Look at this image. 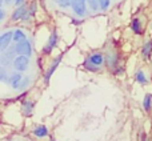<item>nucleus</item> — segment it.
I'll return each mask as SVG.
<instances>
[{
	"label": "nucleus",
	"mask_w": 152,
	"mask_h": 141,
	"mask_svg": "<svg viewBox=\"0 0 152 141\" xmlns=\"http://www.w3.org/2000/svg\"><path fill=\"white\" fill-rule=\"evenodd\" d=\"M103 65H104V53L102 52L91 53L83 63V67L89 72H99Z\"/></svg>",
	"instance_id": "f257e3e1"
},
{
	"label": "nucleus",
	"mask_w": 152,
	"mask_h": 141,
	"mask_svg": "<svg viewBox=\"0 0 152 141\" xmlns=\"http://www.w3.org/2000/svg\"><path fill=\"white\" fill-rule=\"evenodd\" d=\"M16 56H18V53H16L15 45H10V47L3 51L1 55H0V64H1L3 67H10L11 64L13 63Z\"/></svg>",
	"instance_id": "f03ea898"
},
{
	"label": "nucleus",
	"mask_w": 152,
	"mask_h": 141,
	"mask_svg": "<svg viewBox=\"0 0 152 141\" xmlns=\"http://www.w3.org/2000/svg\"><path fill=\"white\" fill-rule=\"evenodd\" d=\"M120 60H119V55L115 51H108L104 55V64L108 67V69H111L113 72L119 65H120Z\"/></svg>",
	"instance_id": "7ed1b4c3"
},
{
	"label": "nucleus",
	"mask_w": 152,
	"mask_h": 141,
	"mask_svg": "<svg viewBox=\"0 0 152 141\" xmlns=\"http://www.w3.org/2000/svg\"><path fill=\"white\" fill-rule=\"evenodd\" d=\"M16 53L18 55H24V56H32V44L28 39H24L21 41H18L15 44Z\"/></svg>",
	"instance_id": "20e7f679"
},
{
	"label": "nucleus",
	"mask_w": 152,
	"mask_h": 141,
	"mask_svg": "<svg viewBox=\"0 0 152 141\" xmlns=\"http://www.w3.org/2000/svg\"><path fill=\"white\" fill-rule=\"evenodd\" d=\"M13 68H15L18 72H26L29 67V56H24V55H18L15 57L12 63Z\"/></svg>",
	"instance_id": "39448f33"
},
{
	"label": "nucleus",
	"mask_w": 152,
	"mask_h": 141,
	"mask_svg": "<svg viewBox=\"0 0 152 141\" xmlns=\"http://www.w3.org/2000/svg\"><path fill=\"white\" fill-rule=\"evenodd\" d=\"M58 43H59L58 31H56V29H53V31L51 32L50 37H48L47 43H45V45L43 47V53H44V55H50V53L53 51V48L58 45Z\"/></svg>",
	"instance_id": "423d86ee"
},
{
	"label": "nucleus",
	"mask_w": 152,
	"mask_h": 141,
	"mask_svg": "<svg viewBox=\"0 0 152 141\" xmlns=\"http://www.w3.org/2000/svg\"><path fill=\"white\" fill-rule=\"evenodd\" d=\"M71 8L76 16L84 17L87 15V0H71Z\"/></svg>",
	"instance_id": "0eeeda50"
},
{
	"label": "nucleus",
	"mask_w": 152,
	"mask_h": 141,
	"mask_svg": "<svg viewBox=\"0 0 152 141\" xmlns=\"http://www.w3.org/2000/svg\"><path fill=\"white\" fill-rule=\"evenodd\" d=\"M61 59H63V55H59L58 57H55V59H53V60H52V63H51V65L48 67V69L45 70V73H44V83H45V84H48V83H50L51 77H52V75H53V73H55L56 68H58V67H59V64H60Z\"/></svg>",
	"instance_id": "6e6552de"
},
{
	"label": "nucleus",
	"mask_w": 152,
	"mask_h": 141,
	"mask_svg": "<svg viewBox=\"0 0 152 141\" xmlns=\"http://www.w3.org/2000/svg\"><path fill=\"white\" fill-rule=\"evenodd\" d=\"M27 12H28V7H27L26 4L19 5V7H16L15 9H13L12 15H11V20L12 21H19V20L23 21L24 17H26V15H27Z\"/></svg>",
	"instance_id": "1a4fd4ad"
},
{
	"label": "nucleus",
	"mask_w": 152,
	"mask_h": 141,
	"mask_svg": "<svg viewBox=\"0 0 152 141\" xmlns=\"http://www.w3.org/2000/svg\"><path fill=\"white\" fill-rule=\"evenodd\" d=\"M24 76H23V73L21 72H13V73H11L10 76L7 77V80H5V83L8 84V85H11L13 89H18L19 88V85H20V81H21V78H23Z\"/></svg>",
	"instance_id": "9d476101"
},
{
	"label": "nucleus",
	"mask_w": 152,
	"mask_h": 141,
	"mask_svg": "<svg viewBox=\"0 0 152 141\" xmlns=\"http://www.w3.org/2000/svg\"><path fill=\"white\" fill-rule=\"evenodd\" d=\"M12 36H13V31H7L0 36V52H3V51L7 49V48L11 45Z\"/></svg>",
	"instance_id": "9b49d317"
},
{
	"label": "nucleus",
	"mask_w": 152,
	"mask_h": 141,
	"mask_svg": "<svg viewBox=\"0 0 152 141\" xmlns=\"http://www.w3.org/2000/svg\"><path fill=\"white\" fill-rule=\"evenodd\" d=\"M129 28L132 29V32L136 35H143V24L142 21H140L139 17H134L131 20V24H129Z\"/></svg>",
	"instance_id": "f8f14e48"
},
{
	"label": "nucleus",
	"mask_w": 152,
	"mask_h": 141,
	"mask_svg": "<svg viewBox=\"0 0 152 141\" xmlns=\"http://www.w3.org/2000/svg\"><path fill=\"white\" fill-rule=\"evenodd\" d=\"M32 110H34V101H29V100H24L21 102V112L24 116H31Z\"/></svg>",
	"instance_id": "ddd939ff"
},
{
	"label": "nucleus",
	"mask_w": 152,
	"mask_h": 141,
	"mask_svg": "<svg viewBox=\"0 0 152 141\" xmlns=\"http://www.w3.org/2000/svg\"><path fill=\"white\" fill-rule=\"evenodd\" d=\"M142 55L144 59H150L152 55V40H148L144 45H143V49H142Z\"/></svg>",
	"instance_id": "4468645a"
},
{
	"label": "nucleus",
	"mask_w": 152,
	"mask_h": 141,
	"mask_svg": "<svg viewBox=\"0 0 152 141\" xmlns=\"http://www.w3.org/2000/svg\"><path fill=\"white\" fill-rule=\"evenodd\" d=\"M135 80H136L140 85H147L148 84V78L143 70H137V72L135 73Z\"/></svg>",
	"instance_id": "2eb2a0df"
},
{
	"label": "nucleus",
	"mask_w": 152,
	"mask_h": 141,
	"mask_svg": "<svg viewBox=\"0 0 152 141\" xmlns=\"http://www.w3.org/2000/svg\"><path fill=\"white\" fill-rule=\"evenodd\" d=\"M34 134L36 137H45L48 134V129H47V126L45 125H39V126H36V128L34 129Z\"/></svg>",
	"instance_id": "dca6fc26"
},
{
	"label": "nucleus",
	"mask_w": 152,
	"mask_h": 141,
	"mask_svg": "<svg viewBox=\"0 0 152 141\" xmlns=\"http://www.w3.org/2000/svg\"><path fill=\"white\" fill-rule=\"evenodd\" d=\"M27 39L26 33H24V31H21V29H15L13 31V36H12V41L18 43V41H21V40Z\"/></svg>",
	"instance_id": "f3484780"
},
{
	"label": "nucleus",
	"mask_w": 152,
	"mask_h": 141,
	"mask_svg": "<svg viewBox=\"0 0 152 141\" xmlns=\"http://www.w3.org/2000/svg\"><path fill=\"white\" fill-rule=\"evenodd\" d=\"M143 108H144L147 112H150L152 108V93H147L144 96V100H143Z\"/></svg>",
	"instance_id": "a211bd4d"
},
{
	"label": "nucleus",
	"mask_w": 152,
	"mask_h": 141,
	"mask_svg": "<svg viewBox=\"0 0 152 141\" xmlns=\"http://www.w3.org/2000/svg\"><path fill=\"white\" fill-rule=\"evenodd\" d=\"M87 4H88L89 9H91L92 12H97V11H100L99 0H87Z\"/></svg>",
	"instance_id": "6ab92c4d"
},
{
	"label": "nucleus",
	"mask_w": 152,
	"mask_h": 141,
	"mask_svg": "<svg viewBox=\"0 0 152 141\" xmlns=\"http://www.w3.org/2000/svg\"><path fill=\"white\" fill-rule=\"evenodd\" d=\"M29 84H31V78H29L28 76L23 77L21 78V81H20V85H19L18 91H24V89H27L29 86Z\"/></svg>",
	"instance_id": "aec40b11"
},
{
	"label": "nucleus",
	"mask_w": 152,
	"mask_h": 141,
	"mask_svg": "<svg viewBox=\"0 0 152 141\" xmlns=\"http://www.w3.org/2000/svg\"><path fill=\"white\" fill-rule=\"evenodd\" d=\"M100 11H107L111 5V0H99Z\"/></svg>",
	"instance_id": "412c9836"
},
{
	"label": "nucleus",
	"mask_w": 152,
	"mask_h": 141,
	"mask_svg": "<svg viewBox=\"0 0 152 141\" xmlns=\"http://www.w3.org/2000/svg\"><path fill=\"white\" fill-rule=\"evenodd\" d=\"M56 4L60 8H68L71 7V0H56Z\"/></svg>",
	"instance_id": "4be33fe9"
},
{
	"label": "nucleus",
	"mask_w": 152,
	"mask_h": 141,
	"mask_svg": "<svg viewBox=\"0 0 152 141\" xmlns=\"http://www.w3.org/2000/svg\"><path fill=\"white\" fill-rule=\"evenodd\" d=\"M7 80V70H5V67H3L0 64V81H5Z\"/></svg>",
	"instance_id": "5701e85b"
},
{
	"label": "nucleus",
	"mask_w": 152,
	"mask_h": 141,
	"mask_svg": "<svg viewBox=\"0 0 152 141\" xmlns=\"http://www.w3.org/2000/svg\"><path fill=\"white\" fill-rule=\"evenodd\" d=\"M4 17H5V11L3 8H0V21L4 20Z\"/></svg>",
	"instance_id": "b1692460"
},
{
	"label": "nucleus",
	"mask_w": 152,
	"mask_h": 141,
	"mask_svg": "<svg viewBox=\"0 0 152 141\" xmlns=\"http://www.w3.org/2000/svg\"><path fill=\"white\" fill-rule=\"evenodd\" d=\"M24 1H26V0H15V5L16 7H19V5H21V4H24Z\"/></svg>",
	"instance_id": "393cba45"
},
{
	"label": "nucleus",
	"mask_w": 152,
	"mask_h": 141,
	"mask_svg": "<svg viewBox=\"0 0 152 141\" xmlns=\"http://www.w3.org/2000/svg\"><path fill=\"white\" fill-rule=\"evenodd\" d=\"M142 141H150V140L147 139V136H145V133H143V134H142Z\"/></svg>",
	"instance_id": "a878e982"
},
{
	"label": "nucleus",
	"mask_w": 152,
	"mask_h": 141,
	"mask_svg": "<svg viewBox=\"0 0 152 141\" xmlns=\"http://www.w3.org/2000/svg\"><path fill=\"white\" fill-rule=\"evenodd\" d=\"M13 1H15V0H4L5 4H11V3H13Z\"/></svg>",
	"instance_id": "bb28decb"
},
{
	"label": "nucleus",
	"mask_w": 152,
	"mask_h": 141,
	"mask_svg": "<svg viewBox=\"0 0 152 141\" xmlns=\"http://www.w3.org/2000/svg\"><path fill=\"white\" fill-rule=\"evenodd\" d=\"M4 3V0H0V8H1V4Z\"/></svg>",
	"instance_id": "cd10ccee"
},
{
	"label": "nucleus",
	"mask_w": 152,
	"mask_h": 141,
	"mask_svg": "<svg viewBox=\"0 0 152 141\" xmlns=\"http://www.w3.org/2000/svg\"><path fill=\"white\" fill-rule=\"evenodd\" d=\"M52 1H55V3H56V0H52Z\"/></svg>",
	"instance_id": "c85d7f7f"
},
{
	"label": "nucleus",
	"mask_w": 152,
	"mask_h": 141,
	"mask_svg": "<svg viewBox=\"0 0 152 141\" xmlns=\"http://www.w3.org/2000/svg\"><path fill=\"white\" fill-rule=\"evenodd\" d=\"M50 141H55V140H50Z\"/></svg>",
	"instance_id": "c756f323"
}]
</instances>
